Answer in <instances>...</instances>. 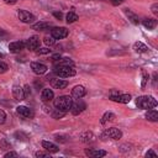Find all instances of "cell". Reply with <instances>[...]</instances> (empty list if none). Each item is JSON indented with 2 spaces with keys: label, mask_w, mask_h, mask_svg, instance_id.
I'll return each instance as SVG.
<instances>
[{
  "label": "cell",
  "mask_w": 158,
  "mask_h": 158,
  "mask_svg": "<svg viewBox=\"0 0 158 158\" xmlns=\"http://www.w3.org/2000/svg\"><path fill=\"white\" fill-rule=\"evenodd\" d=\"M73 104V99L68 95H62V96H58L56 100H54V106L56 109L60 110V111H69L70 110V106Z\"/></svg>",
  "instance_id": "1"
},
{
  "label": "cell",
  "mask_w": 158,
  "mask_h": 158,
  "mask_svg": "<svg viewBox=\"0 0 158 158\" xmlns=\"http://www.w3.org/2000/svg\"><path fill=\"white\" fill-rule=\"evenodd\" d=\"M136 105L139 109H153L157 106V100L153 96H148V95H143V96H138L136 99Z\"/></svg>",
  "instance_id": "2"
},
{
  "label": "cell",
  "mask_w": 158,
  "mask_h": 158,
  "mask_svg": "<svg viewBox=\"0 0 158 158\" xmlns=\"http://www.w3.org/2000/svg\"><path fill=\"white\" fill-rule=\"evenodd\" d=\"M53 72L59 78H69V77L75 75V69L69 65H56Z\"/></svg>",
  "instance_id": "3"
},
{
  "label": "cell",
  "mask_w": 158,
  "mask_h": 158,
  "mask_svg": "<svg viewBox=\"0 0 158 158\" xmlns=\"http://www.w3.org/2000/svg\"><path fill=\"white\" fill-rule=\"evenodd\" d=\"M109 98L112 101L121 102V104H127L131 100V95L130 94H120L117 90H111L110 94H109Z\"/></svg>",
  "instance_id": "4"
},
{
  "label": "cell",
  "mask_w": 158,
  "mask_h": 158,
  "mask_svg": "<svg viewBox=\"0 0 158 158\" xmlns=\"http://www.w3.org/2000/svg\"><path fill=\"white\" fill-rule=\"evenodd\" d=\"M85 107H86L85 102L81 101L80 99H77V101L72 104V106H70V111H72L73 115H79L80 112H83V111L85 110Z\"/></svg>",
  "instance_id": "5"
},
{
  "label": "cell",
  "mask_w": 158,
  "mask_h": 158,
  "mask_svg": "<svg viewBox=\"0 0 158 158\" xmlns=\"http://www.w3.org/2000/svg\"><path fill=\"white\" fill-rule=\"evenodd\" d=\"M69 31L65 28V27H54L52 30V37L54 40H62V38H65L68 36Z\"/></svg>",
  "instance_id": "6"
},
{
  "label": "cell",
  "mask_w": 158,
  "mask_h": 158,
  "mask_svg": "<svg viewBox=\"0 0 158 158\" xmlns=\"http://www.w3.org/2000/svg\"><path fill=\"white\" fill-rule=\"evenodd\" d=\"M104 136H106V137H109L111 139H120L122 137V132L116 127H110V128L105 130Z\"/></svg>",
  "instance_id": "7"
},
{
  "label": "cell",
  "mask_w": 158,
  "mask_h": 158,
  "mask_svg": "<svg viewBox=\"0 0 158 158\" xmlns=\"http://www.w3.org/2000/svg\"><path fill=\"white\" fill-rule=\"evenodd\" d=\"M17 16H19L20 21H22L25 23H31V22L35 21V16L31 12L26 11V10H20L19 14H17Z\"/></svg>",
  "instance_id": "8"
},
{
  "label": "cell",
  "mask_w": 158,
  "mask_h": 158,
  "mask_svg": "<svg viewBox=\"0 0 158 158\" xmlns=\"http://www.w3.org/2000/svg\"><path fill=\"white\" fill-rule=\"evenodd\" d=\"M16 111L19 115H21L22 117H26V118H32L35 116V112L32 109L27 107V106H17L16 107Z\"/></svg>",
  "instance_id": "9"
},
{
  "label": "cell",
  "mask_w": 158,
  "mask_h": 158,
  "mask_svg": "<svg viewBox=\"0 0 158 158\" xmlns=\"http://www.w3.org/2000/svg\"><path fill=\"white\" fill-rule=\"evenodd\" d=\"M31 69L33 70L35 74H44L47 72V65L43 64V63H40V62H32L31 63Z\"/></svg>",
  "instance_id": "10"
},
{
  "label": "cell",
  "mask_w": 158,
  "mask_h": 158,
  "mask_svg": "<svg viewBox=\"0 0 158 158\" xmlns=\"http://www.w3.org/2000/svg\"><path fill=\"white\" fill-rule=\"evenodd\" d=\"M25 47H26V42H23V41H16V42H11V43L9 44V49H10V52H12V53H19V52H21Z\"/></svg>",
  "instance_id": "11"
},
{
  "label": "cell",
  "mask_w": 158,
  "mask_h": 158,
  "mask_svg": "<svg viewBox=\"0 0 158 158\" xmlns=\"http://www.w3.org/2000/svg\"><path fill=\"white\" fill-rule=\"evenodd\" d=\"M26 47L30 51H36L40 47V38L37 36H32L26 41Z\"/></svg>",
  "instance_id": "12"
},
{
  "label": "cell",
  "mask_w": 158,
  "mask_h": 158,
  "mask_svg": "<svg viewBox=\"0 0 158 158\" xmlns=\"http://www.w3.org/2000/svg\"><path fill=\"white\" fill-rule=\"evenodd\" d=\"M85 95V89L81 85H77L72 89V98L74 99H81Z\"/></svg>",
  "instance_id": "13"
},
{
  "label": "cell",
  "mask_w": 158,
  "mask_h": 158,
  "mask_svg": "<svg viewBox=\"0 0 158 158\" xmlns=\"http://www.w3.org/2000/svg\"><path fill=\"white\" fill-rule=\"evenodd\" d=\"M12 95H14L15 100H17V101H21V100L25 99L23 89H22L21 86H19V85H14V86H12Z\"/></svg>",
  "instance_id": "14"
},
{
  "label": "cell",
  "mask_w": 158,
  "mask_h": 158,
  "mask_svg": "<svg viewBox=\"0 0 158 158\" xmlns=\"http://www.w3.org/2000/svg\"><path fill=\"white\" fill-rule=\"evenodd\" d=\"M42 147H43L47 152H49V153H56V152L59 151V147H58L57 144H54V143H52V142H48V141H42Z\"/></svg>",
  "instance_id": "15"
},
{
  "label": "cell",
  "mask_w": 158,
  "mask_h": 158,
  "mask_svg": "<svg viewBox=\"0 0 158 158\" xmlns=\"http://www.w3.org/2000/svg\"><path fill=\"white\" fill-rule=\"evenodd\" d=\"M51 85L56 89H64L68 86V81L63 79H51Z\"/></svg>",
  "instance_id": "16"
},
{
  "label": "cell",
  "mask_w": 158,
  "mask_h": 158,
  "mask_svg": "<svg viewBox=\"0 0 158 158\" xmlns=\"http://www.w3.org/2000/svg\"><path fill=\"white\" fill-rule=\"evenodd\" d=\"M54 98V94L51 89H43L41 93V99L42 101H51Z\"/></svg>",
  "instance_id": "17"
},
{
  "label": "cell",
  "mask_w": 158,
  "mask_h": 158,
  "mask_svg": "<svg viewBox=\"0 0 158 158\" xmlns=\"http://www.w3.org/2000/svg\"><path fill=\"white\" fill-rule=\"evenodd\" d=\"M85 154L90 156V157H104V156H106V152L101 151V149H86Z\"/></svg>",
  "instance_id": "18"
},
{
  "label": "cell",
  "mask_w": 158,
  "mask_h": 158,
  "mask_svg": "<svg viewBox=\"0 0 158 158\" xmlns=\"http://www.w3.org/2000/svg\"><path fill=\"white\" fill-rule=\"evenodd\" d=\"M49 26H51L49 22H43V21H41V22H37V23H33V25H32V28L36 30V31H44V30L49 28Z\"/></svg>",
  "instance_id": "19"
},
{
  "label": "cell",
  "mask_w": 158,
  "mask_h": 158,
  "mask_svg": "<svg viewBox=\"0 0 158 158\" xmlns=\"http://www.w3.org/2000/svg\"><path fill=\"white\" fill-rule=\"evenodd\" d=\"M125 14L127 15V17H128V20L132 22V23H135V25H137L138 22H139V20H138V16L135 14V12H132L131 10H128V9H125Z\"/></svg>",
  "instance_id": "20"
},
{
  "label": "cell",
  "mask_w": 158,
  "mask_h": 158,
  "mask_svg": "<svg viewBox=\"0 0 158 158\" xmlns=\"http://www.w3.org/2000/svg\"><path fill=\"white\" fill-rule=\"evenodd\" d=\"M143 26L148 30H153L156 26H157V20L154 19H146L143 20Z\"/></svg>",
  "instance_id": "21"
},
{
  "label": "cell",
  "mask_w": 158,
  "mask_h": 158,
  "mask_svg": "<svg viewBox=\"0 0 158 158\" xmlns=\"http://www.w3.org/2000/svg\"><path fill=\"white\" fill-rule=\"evenodd\" d=\"M133 49H135L136 52H138V53H144V52H147L148 47H147L144 43H142V42H136V43L133 44Z\"/></svg>",
  "instance_id": "22"
},
{
  "label": "cell",
  "mask_w": 158,
  "mask_h": 158,
  "mask_svg": "<svg viewBox=\"0 0 158 158\" xmlns=\"http://www.w3.org/2000/svg\"><path fill=\"white\" fill-rule=\"evenodd\" d=\"M146 118L149 120V121L156 122V121H158V112L156 110H148L146 112Z\"/></svg>",
  "instance_id": "23"
},
{
  "label": "cell",
  "mask_w": 158,
  "mask_h": 158,
  "mask_svg": "<svg viewBox=\"0 0 158 158\" xmlns=\"http://www.w3.org/2000/svg\"><path fill=\"white\" fill-rule=\"evenodd\" d=\"M73 60L70 58H59L58 60H56V65H69V67H73Z\"/></svg>",
  "instance_id": "24"
},
{
  "label": "cell",
  "mask_w": 158,
  "mask_h": 158,
  "mask_svg": "<svg viewBox=\"0 0 158 158\" xmlns=\"http://www.w3.org/2000/svg\"><path fill=\"white\" fill-rule=\"evenodd\" d=\"M115 114H112V112H105L104 115H102V117H101V123H106V122H111V121H114L115 120Z\"/></svg>",
  "instance_id": "25"
},
{
  "label": "cell",
  "mask_w": 158,
  "mask_h": 158,
  "mask_svg": "<svg viewBox=\"0 0 158 158\" xmlns=\"http://www.w3.org/2000/svg\"><path fill=\"white\" fill-rule=\"evenodd\" d=\"M67 22L68 23H72V22H75L77 20H78V15L75 14V12H73V11H70V12H68L67 14Z\"/></svg>",
  "instance_id": "26"
},
{
  "label": "cell",
  "mask_w": 158,
  "mask_h": 158,
  "mask_svg": "<svg viewBox=\"0 0 158 158\" xmlns=\"http://www.w3.org/2000/svg\"><path fill=\"white\" fill-rule=\"evenodd\" d=\"M10 148H11V144L6 141V138H2V139L0 141V149L6 151V149H10Z\"/></svg>",
  "instance_id": "27"
},
{
  "label": "cell",
  "mask_w": 158,
  "mask_h": 158,
  "mask_svg": "<svg viewBox=\"0 0 158 158\" xmlns=\"http://www.w3.org/2000/svg\"><path fill=\"white\" fill-rule=\"evenodd\" d=\"M64 115H65V112H64V111H60V110H58V109H56V111L52 112V117H53V118H62Z\"/></svg>",
  "instance_id": "28"
},
{
  "label": "cell",
  "mask_w": 158,
  "mask_h": 158,
  "mask_svg": "<svg viewBox=\"0 0 158 158\" xmlns=\"http://www.w3.org/2000/svg\"><path fill=\"white\" fill-rule=\"evenodd\" d=\"M148 79H149V77H148V74H147V72H142V84H141V86L142 88H144L146 86V84H147V81H148Z\"/></svg>",
  "instance_id": "29"
},
{
  "label": "cell",
  "mask_w": 158,
  "mask_h": 158,
  "mask_svg": "<svg viewBox=\"0 0 158 158\" xmlns=\"http://www.w3.org/2000/svg\"><path fill=\"white\" fill-rule=\"evenodd\" d=\"M23 95H25V99H28L31 96V89H30V85H25L23 86Z\"/></svg>",
  "instance_id": "30"
},
{
  "label": "cell",
  "mask_w": 158,
  "mask_h": 158,
  "mask_svg": "<svg viewBox=\"0 0 158 158\" xmlns=\"http://www.w3.org/2000/svg\"><path fill=\"white\" fill-rule=\"evenodd\" d=\"M15 137H16L17 139H21V141H26V138H27V136H26L23 132H16V133H15Z\"/></svg>",
  "instance_id": "31"
},
{
  "label": "cell",
  "mask_w": 158,
  "mask_h": 158,
  "mask_svg": "<svg viewBox=\"0 0 158 158\" xmlns=\"http://www.w3.org/2000/svg\"><path fill=\"white\" fill-rule=\"evenodd\" d=\"M9 69V67H7V64L5 63V62H2V60H0V73H5L6 70Z\"/></svg>",
  "instance_id": "32"
},
{
  "label": "cell",
  "mask_w": 158,
  "mask_h": 158,
  "mask_svg": "<svg viewBox=\"0 0 158 158\" xmlns=\"http://www.w3.org/2000/svg\"><path fill=\"white\" fill-rule=\"evenodd\" d=\"M7 37H9V33H7L5 30L0 28V40H6Z\"/></svg>",
  "instance_id": "33"
},
{
  "label": "cell",
  "mask_w": 158,
  "mask_h": 158,
  "mask_svg": "<svg viewBox=\"0 0 158 158\" xmlns=\"http://www.w3.org/2000/svg\"><path fill=\"white\" fill-rule=\"evenodd\" d=\"M44 43L52 46V44H54V38L53 37H44Z\"/></svg>",
  "instance_id": "34"
},
{
  "label": "cell",
  "mask_w": 158,
  "mask_h": 158,
  "mask_svg": "<svg viewBox=\"0 0 158 158\" xmlns=\"http://www.w3.org/2000/svg\"><path fill=\"white\" fill-rule=\"evenodd\" d=\"M5 120H6V114H5V111H4V110H0V125H1V123H4V122H5Z\"/></svg>",
  "instance_id": "35"
},
{
  "label": "cell",
  "mask_w": 158,
  "mask_h": 158,
  "mask_svg": "<svg viewBox=\"0 0 158 158\" xmlns=\"http://www.w3.org/2000/svg\"><path fill=\"white\" fill-rule=\"evenodd\" d=\"M49 52H51V49H48V48H40V49L37 51L38 54H47V53H49Z\"/></svg>",
  "instance_id": "36"
},
{
  "label": "cell",
  "mask_w": 158,
  "mask_h": 158,
  "mask_svg": "<svg viewBox=\"0 0 158 158\" xmlns=\"http://www.w3.org/2000/svg\"><path fill=\"white\" fill-rule=\"evenodd\" d=\"M35 156L38 157V158H40V157H44V158H46V157H48L49 154H48V153H43V152H36Z\"/></svg>",
  "instance_id": "37"
},
{
  "label": "cell",
  "mask_w": 158,
  "mask_h": 158,
  "mask_svg": "<svg viewBox=\"0 0 158 158\" xmlns=\"http://www.w3.org/2000/svg\"><path fill=\"white\" fill-rule=\"evenodd\" d=\"M53 16H54L56 19H58V20H60L63 15H62V12H58V11H54V12H53Z\"/></svg>",
  "instance_id": "38"
},
{
  "label": "cell",
  "mask_w": 158,
  "mask_h": 158,
  "mask_svg": "<svg viewBox=\"0 0 158 158\" xmlns=\"http://www.w3.org/2000/svg\"><path fill=\"white\" fill-rule=\"evenodd\" d=\"M146 157H153V158H156V157H157V154H156L153 151H148V152L146 153Z\"/></svg>",
  "instance_id": "39"
},
{
  "label": "cell",
  "mask_w": 158,
  "mask_h": 158,
  "mask_svg": "<svg viewBox=\"0 0 158 158\" xmlns=\"http://www.w3.org/2000/svg\"><path fill=\"white\" fill-rule=\"evenodd\" d=\"M5 157H6V158H10V157H17V153H16V152H9V153L5 154Z\"/></svg>",
  "instance_id": "40"
},
{
  "label": "cell",
  "mask_w": 158,
  "mask_h": 158,
  "mask_svg": "<svg viewBox=\"0 0 158 158\" xmlns=\"http://www.w3.org/2000/svg\"><path fill=\"white\" fill-rule=\"evenodd\" d=\"M152 12L156 14V15L158 14V4H154V5L152 6Z\"/></svg>",
  "instance_id": "41"
},
{
  "label": "cell",
  "mask_w": 158,
  "mask_h": 158,
  "mask_svg": "<svg viewBox=\"0 0 158 158\" xmlns=\"http://www.w3.org/2000/svg\"><path fill=\"white\" fill-rule=\"evenodd\" d=\"M5 4H9V5H15L17 2V0H2Z\"/></svg>",
  "instance_id": "42"
},
{
  "label": "cell",
  "mask_w": 158,
  "mask_h": 158,
  "mask_svg": "<svg viewBox=\"0 0 158 158\" xmlns=\"http://www.w3.org/2000/svg\"><path fill=\"white\" fill-rule=\"evenodd\" d=\"M59 58H60V54H59V53H57V54H53V56H52V59H53L54 62H56V60H58Z\"/></svg>",
  "instance_id": "43"
},
{
  "label": "cell",
  "mask_w": 158,
  "mask_h": 158,
  "mask_svg": "<svg viewBox=\"0 0 158 158\" xmlns=\"http://www.w3.org/2000/svg\"><path fill=\"white\" fill-rule=\"evenodd\" d=\"M111 2H112L114 5H120V4L123 2V0H111Z\"/></svg>",
  "instance_id": "44"
},
{
  "label": "cell",
  "mask_w": 158,
  "mask_h": 158,
  "mask_svg": "<svg viewBox=\"0 0 158 158\" xmlns=\"http://www.w3.org/2000/svg\"><path fill=\"white\" fill-rule=\"evenodd\" d=\"M0 57H2V54H1V52H0Z\"/></svg>",
  "instance_id": "45"
}]
</instances>
